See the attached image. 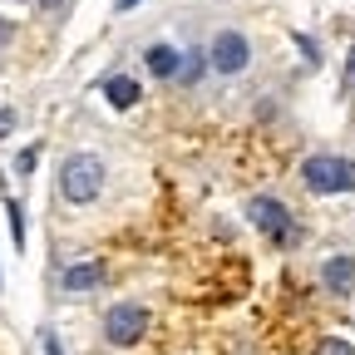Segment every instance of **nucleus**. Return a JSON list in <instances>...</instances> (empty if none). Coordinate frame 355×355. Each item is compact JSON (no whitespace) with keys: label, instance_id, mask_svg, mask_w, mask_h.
<instances>
[{"label":"nucleus","instance_id":"f257e3e1","mask_svg":"<svg viewBox=\"0 0 355 355\" xmlns=\"http://www.w3.org/2000/svg\"><path fill=\"white\" fill-rule=\"evenodd\" d=\"M60 193H64V202H74V207L94 202V198L104 193V163H99V153H69V158L60 163Z\"/></svg>","mask_w":355,"mask_h":355},{"label":"nucleus","instance_id":"f03ea898","mask_svg":"<svg viewBox=\"0 0 355 355\" xmlns=\"http://www.w3.org/2000/svg\"><path fill=\"white\" fill-rule=\"evenodd\" d=\"M301 178H306V188L311 193H355V163L350 158H331V153H316V158H306L301 163Z\"/></svg>","mask_w":355,"mask_h":355},{"label":"nucleus","instance_id":"7ed1b4c3","mask_svg":"<svg viewBox=\"0 0 355 355\" xmlns=\"http://www.w3.org/2000/svg\"><path fill=\"white\" fill-rule=\"evenodd\" d=\"M144 331H148V311H144V306H133V301L109 306V316H104V336H109L114 345H139V340H144Z\"/></svg>","mask_w":355,"mask_h":355},{"label":"nucleus","instance_id":"20e7f679","mask_svg":"<svg viewBox=\"0 0 355 355\" xmlns=\"http://www.w3.org/2000/svg\"><path fill=\"white\" fill-rule=\"evenodd\" d=\"M247 217H252L257 227L277 242V247H286V242L296 237V227H291V212H286V202H277V198H252V202H247Z\"/></svg>","mask_w":355,"mask_h":355},{"label":"nucleus","instance_id":"39448f33","mask_svg":"<svg viewBox=\"0 0 355 355\" xmlns=\"http://www.w3.org/2000/svg\"><path fill=\"white\" fill-rule=\"evenodd\" d=\"M207 60H212V69H217V74H242V69L252 64V44H247V35H242V30H222V35L212 40Z\"/></svg>","mask_w":355,"mask_h":355},{"label":"nucleus","instance_id":"423d86ee","mask_svg":"<svg viewBox=\"0 0 355 355\" xmlns=\"http://www.w3.org/2000/svg\"><path fill=\"white\" fill-rule=\"evenodd\" d=\"M321 282H326L331 296H350L355 291V257H331L321 266Z\"/></svg>","mask_w":355,"mask_h":355},{"label":"nucleus","instance_id":"0eeeda50","mask_svg":"<svg viewBox=\"0 0 355 355\" xmlns=\"http://www.w3.org/2000/svg\"><path fill=\"white\" fill-rule=\"evenodd\" d=\"M144 60H148V69H153L158 79H178V60H183V55H178L173 44H148Z\"/></svg>","mask_w":355,"mask_h":355},{"label":"nucleus","instance_id":"6e6552de","mask_svg":"<svg viewBox=\"0 0 355 355\" xmlns=\"http://www.w3.org/2000/svg\"><path fill=\"white\" fill-rule=\"evenodd\" d=\"M104 94H109V104H114V109H133V104H139V79L114 74V79L104 84Z\"/></svg>","mask_w":355,"mask_h":355},{"label":"nucleus","instance_id":"1a4fd4ad","mask_svg":"<svg viewBox=\"0 0 355 355\" xmlns=\"http://www.w3.org/2000/svg\"><path fill=\"white\" fill-rule=\"evenodd\" d=\"M104 282V266L99 261H79L64 272V291H89V286H99Z\"/></svg>","mask_w":355,"mask_h":355},{"label":"nucleus","instance_id":"9d476101","mask_svg":"<svg viewBox=\"0 0 355 355\" xmlns=\"http://www.w3.org/2000/svg\"><path fill=\"white\" fill-rule=\"evenodd\" d=\"M316 355H350V340H340V336H326V340L316 345Z\"/></svg>","mask_w":355,"mask_h":355},{"label":"nucleus","instance_id":"9b49d317","mask_svg":"<svg viewBox=\"0 0 355 355\" xmlns=\"http://www.w3.org/2000/svg\"><path fill=\"white\" fill-rule=\"evenodd\" d=\"M202 74V55H188V64H178V79H198Z\"/></svg>","mask_w":355,"mask_h":355},{"label":"nucleus","instance_id":"f8f14e48","mask_svg":"<svg viewBox=\"0 0 355 355\" xmlns=\"http://www.w3.org/2000/svg\"><path fill=\"white\" fill-rule=\"evenodd\" d=\"M296 44H301V55H306V60H316V55H321V50H316V40H311V35H296Z\"/></svg>","mask_w":355,"mask_h":355},{"label":"nucleus","instance_id":"ddd939ff","mask_svg":"<svg viewBox=\"0 0 355 355\" xmlns=\"http://www.w3.org/2000/svg\"><path fill=\"white\" fill-rule=\"evenodd\" d=\"M35 158H40V153H35V148H25V153L15 158V168H20V173H35Z\"/></svg>","mask_w":355,"mask_h":355},{"label":"nucleus","instance_id":"4468645a","mask_svg":"<svg viewBox=\"0 0 355 355\" xmlns=\"http://www.w3.org/2000/svg\"><path fill=\"white\" fill-rule=\"evenodd\" d=\"M40 6H44V15H64V10H69V0H40Z\"/></svg>","mask_w":355,"mask_h":355},{"label":"nucleus","instance_id":"2eb2a0df","mask_svg":"<svg viewBox=\"0 0 355 355\" xmlns=\"http://www.w3.org/2000/svg\"><path fill=\"white\" fill-rule=\"evenodd\" d=\"M10 128H15V109H0V139H6Z\"/></svg>","mask_w":355,"mask_h":355},{"label":"nucleus","instance_id":"dca6fc26","mask_svg":"<svg viewBox=\"0 0 355 355\" xmlns=\"http://www.w3.org/2000/svg\"><path fill=\"white\" fill-rule=\"evenodd\" d=\"M44 355H64V345H60V336H50V331H44Z\"/></svg>","mask_w":355,"mask_h":355},{"label":"nucleus","instance_id":"f3484780","mask_svg":"<svg viewBox=\"0 0 355 355\" xmlns=\"http://www.w3.org/2000/svg\"><path fill=\"white\" fill-rule=\"evenodd\" d=\"M345 89H355V50H350V64H345Z\"/></svg>","mask_w":355,"mask_h":355},{"label":"nucleus","instance_id":"a211bd4d","mask_svg":"<svg viewBox=\"0 0 355 355\" xmlns=\"http://www.w3.org/2000/svg\"><path fill=\"white\" fill-rule=\"evenodd\" d=\"M114 6H119V10H133V6H139V0H114Z\"/></svg>","mask_w":355,"mask_h":355}]
</instances>
